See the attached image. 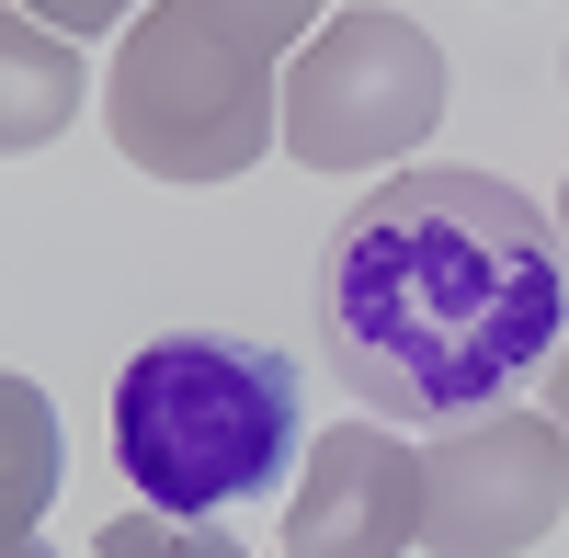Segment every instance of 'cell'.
<instances>
[{
    "label": "cell",
    "mask_w": 569,
    "mask_h": 558,
    "mask_svg": "<svg viewBox=\"0 0 569 558\" xmlns=\"http://www.w3.org/2000/svg\"><path fill=\"white\" fill-rule=\"evenodd\" d=\"M319 342L376 422H479L547 377L569 342V251L558 217L501 171L410 160L319 251Z\"/></svg>",
    "instance_id": "obj_1"
},
{
    "label": "cell",
    "mask_w": 569,
    "mask_h": 558,
    "mask_svg": "<svg viewBox=\"0 0 569 558\" xmlns=\"http://www.w3.org/2000/svg\"><path fill=\"white\" fill-rule=\"evenodd\" d=\"M330 0H149L103 80V126L149 182H240L284 137V69Z\"/></svg>",
    "instance_id": "obj_2"
},
{
    "label": "cell",
    "mask_w": 569,
    "mask_h": 558,
    "mask_svg": "<svg viewBox=\"0 0 569 558\" xmlns=\"http://www.w3.org/2000/svg\"><path fill=\"white\" fill-rule=\"evenodd\" d=\"M297 445H308V399H297V365L273 342L160 331L114 377V468L160 514L228 525L240 501L284 490V468H308Z\"/></svg>",
    "instance_id": "obj_3"
},
{
    "label": "cell",
    "mask_w": 569,
    "mask_h": 558,
    "mask_svg": "<svg viewBox=\"0 0 569 558\" xmlns=\"http://www.w3.org/2000/svg\"><path fill=\"white\" fill-rule=\"evenodd\" d=\"M445 114V46L410 12H330L284 69V149L308 171H388Z\"/></svg>",
    "instance_id": "obj_4"
},
{
    "label": "cell",
    "mask_w": 569,
    "mask_h": 558,
    "mask_svg": "<svg viewBox=\"0 0 569 558\" xmlns=\"http://www.w3.org/2000/svg\"><path fill=\"white\" fill-rule=\"evenodd\" d=\"M569 514V434L547 410H479L421 445V558H525Z\"/></svg>",
    "instance_id": "obj_5"
},
{
    "label": "cell",
    "mask_w": 569,
    "mask_h": 558,
    "mask_svg": "<svg viewBox=\"0 0 569 558\" xmlns=\"http://www.w3.org/2000/svg\"><path fill=\"white\" fill-rule=\"evenodd\" d=\"M421 536V456L376 422L319 434L297 501H284V558H399Z\"/></svg>",
    "instance_id": "obj_6"
},
{
    "label": "cell",
    "mask_w": 569,
    "mask_h": 558,
    "mask_svg": "<svg viewBox=\"0 0 569 558\" xmlns=\"http://www.w3.org/2000/svg\"><path fill=\"white\" fill-rule=\"evenodd\" d=\"M0 80H12V103H0V149L34 160L46 137L80 114V58H69V34H46L34 12H12V23H0Z\"/></svg>",
    "instance_id": "obj_7"
},
{
    "label": "cell",
    "mask_w": 569,
    "mask_h": 558,
    "mask_svg": "<svg viewBox=\"0 0 569 558\" xmlns=\"http://www.w3.org/2000/svg\"><path fill=\"white\" fill-rule=\"evenodd\" d=\"M0 410H12V479H0V525H12V547H23V536H34V514H46V490H58V422H46L34 377L0 388Z\"/></svg>",
    "instance_id": "obj_8"
},
{
    "label": "cell",
    "mask_w": 569,
    "mask_h": 558,
    "mask_svg": "<svg viewBox=\"0 0 569 558\" xmlns=\"http://www.w3.org/2000/svg\"><path fill=\"white\" fill-rule=\"evenodd\" d=\"M91 558H240V536L228 525H194V514H160V501H137V514L103 525V547Z\"/></svg>",
    "instance_id": "obj_9"
},
{
    "label": "cell",
    "mask_w": 569,
    "mask_h": 558,
    "mask_svg": "<svg viewBox=\"0 0 569 558\" xmlns=\"http://www.w3.org/2000/svg\"><path fill=\"white\" fill-rule=\"evenodd\" d=\"M12 12L58 23V34H103V23H137V12H149V0H12Z\"/></svg>",
    "instance_id": "obj_10"
},
{
    "label": "cell",
    "mask_w": 569,
    "mask_h": 558,
    "mask_svg": "<svg viewBox=\"0 0 569 558\" xmlns=\"http://www.w3.org/2000/svg\"><path fill=\"white\" fill-rule=\"evenodd\" d=\"M547 422H558V434H569V353H558V365H547Z\"/></svg>",
    "instance_id": "obj_11"
},
{
    "label": "cell",
    "mask_w": 569,
    "mask_h": 558,
    "mask_svg": "<svg viewBox=\"0 0 569 558\" xmlns=\"http://www.w3.org/2000/svg\"><path fill=\"white\" fill-rule=\"evenodd\" d=\"M0 558H46V536H23V547H0Z\"/></svg>",
    "instance_id": "obj_12"
},
{
    "label": "cell",
    "mask_w": 569,
    "mask_h": 558,
    "mask_svg": "<svg viewBox=\"0 0 569 558\" xmlns=\"http://www.w3.org/2000/svg\"><path fill=\"white\" fill-rule=\"evenodd\" d=\"M558 195H569V182H558Z\"/></svg>",
    "instance_id": "obj_13"
}]
</instances>
